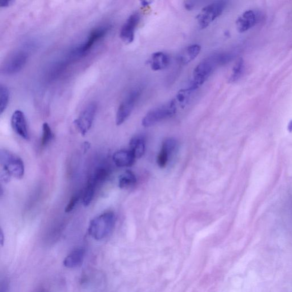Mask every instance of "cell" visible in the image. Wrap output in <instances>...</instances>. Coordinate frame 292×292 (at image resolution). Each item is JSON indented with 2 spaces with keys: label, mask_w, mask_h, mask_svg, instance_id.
Returning a JSON list of instances; mask_svg holds the SVG:
<instances>
[{
  "label": "cell",
  "mask_w": 292,
  "mask_h": 292,
  "mask_svg": "<svg viewBox=\"0 0 292 292\" xmlns=\"http://www.w3.org/2000/svg\"><path fill=\"white\" fill-rule=\"evenodd\" d=\"M233 58V54L221 53L212 55L203 60L194 69L192 81L188 89L193 92L197 90L204 84L217 67L229 63Z\"/></svg>",
  "instance_id": "6da1fadb"
},
{
  "label": "cell",
  "mask_w": 292,
  "mask_h": 292,
  "mask_svg": "<svg viewBox=\"0 0 292 292\" xmlns=\"http://www.w3.org/2000/svg\"><path fill=\"white\" fill-rule=\"evenodd\" d=\"M116 221L113 212H106L92 219L88 229V233L96 240H103L112 233Z\"/></svg>",
  "instance_id": "7a4b0ae2"
},
{
  "label": "cell",
  "mask_w": 292,
  "mask_h": 292,
  "mask_svg": "<svg viewBox=\"0 0 292 292\" xmlns=\"http://www.w3.org/2000/svg\"><path fill=\"white\" fill-rule=\"evenodd\" d=\"M0 163L7 177L18 179L24 177L25 167L21 157L6 149L0 151Z\"/></svg>",
  "instance_id": "3957f363"
},
{
  "label": "cell",
  "mask_w": 292,
  "mask_h": 292,
  "mask_svg": "<svg viewBox=\"0 0 292 292\" xmlns=\"http://www.w3.org/2000/svg\"><path fill=\"white\" fill-rule=\"evenodd\" d=\"M177 109L173 100H171L165 105L148 111L142 119V125L145 127L154 126L164 120L173 117L177 113Z\"/></svg>",
  "instance_id": "277c9868"
},
{
  "label": "cell",
  "mask_w": 292,
  "mask_h": 292,
  "mask_svg": "<svg viewBox=\"0 0 292 292\" xmlns=\"http://www.w3.org/2000/svg\"><path fill=\"white\" fill-rule=\"evenodd\" d=\"M226 7V2L217 1L208 5L199 13L197 17L198 24L205 29L222 15Z\"/></svg>",
  "instance_id": "5b68a950"
},
{
  "label": "cell",
  "mask_w": 292,
  "mask_h": 292,
  "mask_svg": "<svg viewBox=\"0 0 292 292\" xmlns=\"http://www.w3.org/2000/svg\"><path fill=\"white\" fill-rule=\"evenodd\" d=\"M142 93L140 88L134 89L129 92L128 94L120 104L116 115V123L119 125L123 124L131 115L132 111L140 99Z\"/></svg>",
  "instance_id": "8992f818"
},
{
  "label": "cell",
  "mask_w": 292,
  "mask_h": 292,
  "mask_svg": "<svg viewBox=\"0 0 292 292\" xmlns=\"http://www.w3.org/2000/svg\"><path fill=\"white\" fill-rule=\"evenodd\" d=\"M97 106L95 103H91L75 120L74 124L82 136H85L90 129L95 117Z\"/></svg>",
  "instance_id": "52a82bcc"
},
{
  "label": "cell",
  "mask_w": 292,
  "mask_h": 292,
  "mask_svg": "<svg viewBox=\"0 0 292 292\" xmlns=\"http://www.w3.org/2000/svg\"><path fill=\"white\" fill-rule=\"evenodd\" d=\"M27 58V54L24 52L15 53L5 62L2 72L6 75H13L19 72L25 66Z\"/></svg>",
  "instance_id": "ba28073f"
},
{
  "label": "cell",
  "mask_w": 292,
  "mask_h": 292,
  "mask_svg": "<svg viewBox=\"0 0 292 292\" xmlns=\"http://www.w3.org/2000/svg\"><path fill=\"white\" fill-rule=\"evenodd\" d=\"M141 17L135 13L128 18L120 30V37L124 43L129 44L133 43L135 37V31L140 23Z\"/></svg>",
  "instance_id": "9c48e42d"
},
{
  "label": "cell",
  "mask_w": 292,
  "mask_h": 292,
  "mask_svg": "<svg viewBox=\"0 0 292 292\" xmlns=\"http://www.w3.org/2000/svg\"><path fill=\"white\" fill-rule=\"evenodd\" d=\"M109 29L108 26H101L92 30L85 43L77 49L76 52L78 54H85L99 41L104 38Z\"/></svg>",
  "instance_id": "30bf717a"
},
{
  "label": "cell",
  "mask_w": 292,
  "mask_h": 292,
  "mask_svg": "<svg viewBox=\"0 0 292 292\" xmlns=\"http://www.w3.org/2000/svg\"><path fill=\"white\" fill-rule=\"evenodd\" d=\"M11 125L14 131L24 140L29 139L27 122L24 113L20 110H16L12 116Z\"/></svg>",
  "instance_id": "8fae6325"
},
{
  "label": "cell",
  "mask_w": 292,
  "mask_h": 292,
  "mask_svg": "<svg viewBox=\"0 0 292 292\" xmlns=\"http://www.w3.org/2000/svg\"><path fill=\"white\" fill-rule=\"evenodd\" d=\"M259 18V14L256 11L249 10L244 12L236 21L238 31L242 33L251 29L257 24Z\"/></svg>",
  "instance_id": "7c38bea8"
},
{
  "label": "cell",
  "mask_w": 292,
  "mask_h": 292,
  "mask_svg": "<svg viewBox=\"0 0 292 292\" xmlns=\"http://www.w3.org/2000/svg\"><path fill=\"white\" fill-rule=\"evenodd\" d=\"M86 251L83 248H77L73 250L64 259L63 265L69 268H76L80 267L85 257Z\"/></svg>",
  "instance_id": "4fadbf2b"
},
{
  "label": "cell",
  "mask_w": 292,
  "mask_h": 292,
  "mask_svg": "<svg viewBox=\"0 0 292 292\" xmlns=\"http://www.w3.org/2000/svg\"><path fill=\"white\" fill-rule=\"evenodd\" d=\"M136 157L131 150H122L114 153L113 160L119 168H127L132 166L136 161Z\"/></svg>",
  "instance_id": "5bb4252c"
},
{
  "label": "cell",
  "mask_w": 292,
  "mask_h": 292,
  "mask_svg": "<svg viewBox=\"0 0 292 292\" xmlns=\"http://www.w3.org/2000/svg\"><path fill=\"white\" fill-rule=\"evenodd\" d=\"M170 63L169 55L161 52L153 54L150 60L151 68L154 71L164 70L169 66Z\"/></svg>",
  "instance_id": "9a60e30c"
},
{
  "label": "cell",
  "mask_w": 292,
  "mask_h": 292,
  "mask_svg": "<svg viewBox=\"0 0 292 292\" xmlns=\"http://www.w3.org/2000/svg\"><path fill=\"white\" fill-rule=\"evenodd\" d=\"M201 52V46L198 44H192L187 46L179 56L180 63L187 64L196 59Z\"/></svg>",
  "instance_id": "2e32d148"
},
{
  "label": "cell",
  "mask_w": 292,
  "mask_h": 292,
  "mask_svg": "<svg viewBox=\"0 0 292 292\" xmlns=\"http://www.w3.org/2000/svg\"><path fill=\"white\" fill-rule=\"evenodd\" d=\"M145 139L142 136L134 137L129 142V148L136 159L140 158L145 154Z\"/></svg>",
  "instance_id": "e0dca14e"
},
{
  "label": "cell",
  "mask_w": 292,
  "mask_h": 292,
  "mask_svg": "<svg viewBox=\"0 0 292 292\" xmlns=\"http://www.w3.org/2000/svg\"><path fill=\"white\" fill-rule=\"evenodd\" d=\"M137 183L136 175L131 171L126 172L120 176L119 178V187L124 189L132 187Z\"/></svg>",
  "instance_id": "ac0fdd59"
},
{
  "label": "cell",
  "mask_w": 292,
  "mask_h": 292,
  "mask_svg": "<svg viewBox=\"0 0 292 292\" xmlns=\"http://www.w3.org/2000/svg\"><path fill=\"white\" fill-rule=\"evenodd\" d=\"M96 185L94 180L91 178L88 181L82 198V202L84 206H89L92 199H93Z\"/></svg>",
  "instance_id": "d6986e66"
},
{
  "label": "cell",
  "mask_w": 292,
  "mask_h": 292,
  "mask_svg": "<svg viewBox=\"0 0 292 292\" xmlns=\"http://www.w3.org/2000/svg\"><path fill=\"white\" fill-rule=\"evenodd\" d=\"M193 91L189 89H183L180 90L175 98L173 100L174 103L178 108H184L186 106L190 100V97Z\"/></svg>",
  "instance_id": "ffe728a7"
},
{
  "label": "cell",
  "mask_w": 292,
  "mask_h": 292,
  "mask_svg": "<svg viewBox=\"0 0 292 292\" xmlns=\"http://www.w3.org/2000/svg\"><path fill=\"white\" fill-rule=\"evenodd\" d=\"M178 148V142L174 138H168L162 144L161 149L171 157L175 154Z\"/></svg>",
  "instance_id": "44dd1931"
},
{
  "label": "cell",
  "mask_w": 292,
  "mask_h": 292,
  "mask_svg": "<svg viewBox=\"0 0 292 292\" xmlns=\"http://www.w3.org/2000/svg\"><path fill=\"white\" fill-rule=\"evenodd\" d=\"M9 100V91L6 86H0V113L6 110Z\"/></svg>",
  "instance_id": "7402d4cb"
},
{
  "label": "cell",
  "mask_w": 292,
  "mask_h": 292,
  "mask_svg": "<svg viewBox=\"0 0 292 292\" xmlns=\"http://www.w3.org/2000/svg\"><path fill=\"white\" fill-rule=\"evenodd\" d=\"M53 134L48 123H44L43 126V135L41 140V146L44 147L48 145V143L52 141Z\"/></svg>",
  "instance_id": "603a6c76"
},
{
  "label": "cell",
  "mask_w": 292,
  "mask_h": 292,
  "mask_svg": "<svg viewBox=\"0 0 292 292\" xmlns=\"http://www.w3.org/2000/svg\"><path fill=\"white\" fill-rule=\"evenodd\" d=\"M244 64L243 60L240 58L236 63L232 73V75L230 78V82H235L238 81L239 79L242 76L244 71Z\"/></svg>",
  "instance_id": "cb8c5ba5"
},
{
  "label": "cell",
  "mask_w": 292,
  "mask_h": 292,
  "mask_svg": "<svg viewBox=\"0 0 292 292\" xmlns=\"http://www.w3.org/2000/svg\"><path fill=\"white\" fill-rule=\"evenodd\" d=\"M170 158L168 155L164 151L161 150L157 159V163L160 168H165Z\"/></svg>",
  "instance_id": "d4e9b609"
},
{
  "label": "cell",
  "mask_w": 292,
  "mask_h": 292,
  "mask_svg": "<svg viewBox=\"0 0 292 292\" xmlns=\"http://www.w3.org/2000/svg\"><path fill=\"white\" fill-rule=\"evenodd\" d=\"M80 199V197L78 196V194H75V196H73L70 201L69 202L64 211H66V213L71 212L74 209V207H76Z\"/></svg>",
  "instance_id": "484cf974"
},
{
  "label": "cell",
  "mask_w": 292,
  "mask_h": 292,
  "mask_svg": "<svg viewBox=\"0 0 292 292\" xmlns=\"http://www.w3.org/2000/svg\"><path fill=\"white\" fill-rule=\"evenodd\" d=\"M184 7L188 11H191L196 6L194 2L191 1H187L184 2Z\"/></svg>",
  "instance_id": "4316f807"
},
{
  "label": "cell",
  "mask_w": 292,
  "mask_h": 292,
  "mask_svg": "<svg viewBox=\"0 0 292 292\" xmlns=\"http://www.w3.org/2000/svg\"><path fill=\"white\" fill-rule=\"evenodd\" d=\"M13 3L14 2L11 1V0H9V1H3L0 3V6L1 7H8L11 6Z\"/></svg>",
  "instance_id": "83f0119b"
},
{
  "label": "cell",
  "mask_w": 292,
  "mask_h": 292,
  "mask_svg": "<svg viewBox=\"0 0 292 292\" xmlns=\"http://www.w3.org/2000/svg\"><path fill=\"white\" fill-rule=\"evenodd\" d=\"M0 242H1L2 246H3L4 243V236L3 230H1V234H0Z\"/></svg>",
  "instance_id": "f1b7e54d"
},
{
  "label": "cell",
  "mask_w": 292,
  "mask_h": 292,
  "mask_svg": "<svg viewBox=\"0 0 292 292\" xmlns=\"http://www.w3.org/2000/svg\"><path fill=\"white\" fill-rule=\"evenodd\" d=\"M151 2H150L143 1L141 2V5L143 7H146L149 6V5L151 4Z\"/></svg>",
  "instance_id": "f546056e"
},
{
  "label": "cell",
  "mask_w": 292,
  "mask_h": 292,
  "mask_svg": "<svg viewBox=\"0 0 292 292\" xmlns=\"http://www.w3.org/2000/svg\"><path fill=\"white\" fill-rule=\"evenodd\" d=\"M36 292H48V291H46L45 290H40L37 291Z\"/></svg>",
  "instance_id": "4dcf8cb0"
}]
</instances>
